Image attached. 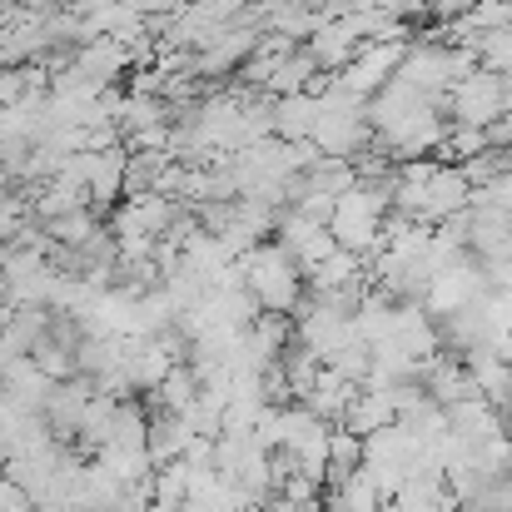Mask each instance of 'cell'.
I'll use <instances>...</instances> for the list:
<instances>
[{
    "label": "cell",
    "instance_id": "6da1fadb",
    "mask_svg": "<svg viewBox=\"0 0 512 512\" xmlns=\"http://www.w3.org/2000/svg\"><path fill=\"white\" fill-rule=\"evenodd\" d=\"M234 269H239V284L254 294L259 314L294 319V314L304 309V299H309V294H304V269H299V259L284 254L279 244H259V249L239 254Z\"/></svg>",
    "mask_w": 512,
    "mask_h": 512
},
{
    "label": "cell",
    "instance_id": "7a4b0ae2",
    "mask_svg": "<svg viewBox=\"0 0 512 512\" xmlns=\"http://www.w3.org/2000/svg\"><path fill=\"white\" fill-rule=\"evenodd\" d=\"M383 224H388V184L378 189L373 179H358L348 194H339L329 214V239L343 254L373 259V249L383 244Z\"/></svg>",
    "mask_w": 512,
    "mask_h": 512
},
{
    "label": "cell",
    "instance_id": "3957f363",
    "mask_svg": "<svg viewBox=\"0 0 512 512\" xmlns=\"http://www.w3.org/2000/svg\"><path fill=\"white\" fill-rule=\"evenodd\" d=\"M448 105H453V120H458V125H468V130H493V125L503 120V110H508V80L493 75V70H483V65H473V70L448 90Z\"/></svg>",
    "mask_w": 512,
    "mask_h": 512
},
{
    "label": "cell",
    "instance_id": "277c9868",
    "mask_svg": "<svg viewBox=\"0 0 512 512\" xmlns=\"http://www.w3.org/2000/svg\"><path fill=\"white\" fill-rule=\"evenodd\" d=\"M398 60H403V45H398V40H363V45L353 50V60L339 70V85L348 95L368 100V95H378V90L393 80Z\"/></svg>",
    "mask_w": 512,
    "mask_h": 512
},
{
    "label": "cell",
    "instance_id": "5b68a950",
    "mask_svg": "<svg viewBox=\"0 0 512 512\" xmlns=\"http://www.w3.org/2000/svg\"><path fill=\"white\" fill-rule=\"evenodd\" d=\"M358 45H363L358 20H353V15H329V20H319V30L309 35V60H314L319 70H343Z\"/></svg>",
    "mask_w": 512,
    "mask_h": 512
},
{
    "label": "cell",
    "instance_id": "8992f818",
    "mask_svg": "<svg viewBox=\"0 0 512 512\" xmlns=\"http://www.w3.org/2000/svg\"><path fill=\"white\" fill-rule=\"evenodd\" d=\"M358 398V383H348V378H339L334 368H319V378L309 383V393L299 398L314 418H324L329 428H339L343 413H348V403Z\"/></svg>",
    "mask_w": 512,
    "mask_h": 512
},
{
    "label": "cell",
    "instance_id": "52a82bcc",
    "mask_svg": "<svg viewBox=\"0 0 512 512\" xmlns=\"http://www.w3.org/2000/svg\"><path fill=\"white\" fill-rule=\"evenodd\" d=\"M398 418V408H393V393H383V388H358V398L348 403V413H343V433H353V438H373L378 428H388Z\"/></svg>",
    "mask_w": 512,
    "mask_h": 512
},
{
    "label": "cell",
    "instance_id": "ba28073f",
    "mask_svg": "<svg viewBox=\"0 0 512 512\" xmlns=\"http://www.w3.org/2000/svg\"><path fill=\"white\" fill-rule=\"evenodd\" d=\"M388 503L378 498V488L363 473H348L339 483H324L319 493V512H383Z\"/></svg>",
    "mask_w": 512,
    "mask_h": 512
},
{
    "label": "cell",
    "instance_id": "9c48e42d",
    "mask_svg": "<svg viewBox=\"0 0 512 512\" xmlns=\"http://www.w3.org/2000/svg\"><path fill=\"white\" fill-rule=\"evenodd\" d=\"M453 508H458V503L448 498L443 478H433V473L408 478V483L388 498V512H453Z\"/></svg>",
    "mask_w": 512,
    "mask_h": 512
},
{
    "label": "cell",
    "instance_id": "30bf717a",
    "mask_svg": "<svg viewBox=\"0 0 512 512\" xmlns=\"http://www.w3.org/2000/svg\"><path fill=\"white\" fill-rule=\"evenodd\" d=\"M319 75V65L309 60V50H284L274 65H269V75H264V90L269 95H304V85Z\"/></svg>",
    "mask_w": 512,
    "mask_h": 512
},
{
    "label": "cell",
    "instance_id": "8fae6325",
    "mask_svg": "<svg viewBox=\"0 0 512 512\" xmlns=\"http://www.w3.org/2000/svg\"><path fill=\"white\" fill-rule=\"evenodd\" d=\"M498 423H503V433L512 438V388H508V398L498 403Z\"/></svg>",
    "mask_w": 512,
    "mask_h": 512
},
{
    "label": "cell",
    "instance_id": "7c38bea8",
    "mask_svg": "<svg viewBox=\"0 0 512 512\" xmlns=\"http://www.w3.org/2000/svg\"><path fill=\"white\" fill-rule=\"evenodd\" d=\"M508 368H512V353H508Z\"/></svg>",
    "mask_w": 512,
    "mask_h": 512
}]
</instances>
